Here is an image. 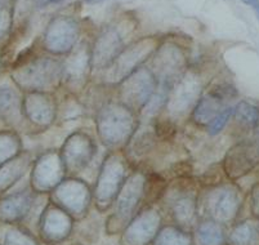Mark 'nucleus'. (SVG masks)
I'll list each match as a JSON object with an SVG mask.
<instances>
[{
  "label": "nucleus",
  "instance_id": "32",
  "mask_svg": "<svg viewBox=\"0 0 259 245\" xmlns=\"http://www.w3.org/2000/svg\"><path fill=\"white\" fill-rule=\"evenodd\" d=\"M12 9L9 3H0V40L9 32L12 27Z\"/></svg>",
  "mask_w": 259,
  "mask_h": 245
},
{
  "label": "nucleus",
  "instance_id": "31",
  "mask_svg": "<svg viewBox=\"0 0 259 245\" xmlns=\"http://www.w3.org/2000/svg\"><path fill=\"white\" fill-rule=\"evenodd\" d=\"M3 245H37V242L20 228H11L4 235Z\"/></svg>",
  "mask_w": 259,
  "mask_h": 245
},
{
  "label": "nucleus",
  "instance_id": "28",
  "mask_svg": "<svg viewBox=\"0 0 259 245\" xmlns=\"http://www.w3.org/2000/svg\"><path fill=\"white\" fill-rule=\"evenodd\" d=\"M22 151V142L17 133L12 131L0 132V167L17 157Z\"/></svg>",
  "mask_w": 259,
  "mask_h": 245
},
{
  "label": "nucleus",
  "instance_id": "15",
  "mask_svg": "<svg viewBox=\"0 0 259 245\" xmlns=\"http://www.w3.org/2000/svg\"><path fill=\"white\" fill-rule=\"evenodd\" d=\"M232 93H236V91L228 83L217 84L206 93H202L191 114L192 121L199 127L208 126L218 112L230 106L227 102L232 100Z\"/></svg>",
  "mask_w": 259,
  "mask_h": 245
},
{
  "label": "nucleus",
  "instance_id": "37",
  "mask_svg": "<svg viewBox=\"0 0 259 245\" xmlns=\"http://www.w3.org/2000/svg\"><path fill=\"white\" fill-rule=\"evenodd\" d=\"M0 3H9V0H0Z\"/></svg>",
  "mask_w": 259,
  "mask_h": 245
},
{
  "label": "nucleus",
  "instance_id": "24",
  "mask_svg": "<svg viewBox=\"0 0 259 245\" xmlns=\"http://www.w3.org/2000/svg\"><path fill=\"white\" fill-rule=\"evenodd\" d=\"M29 167V157L27 155H18L0 167V191H6L12 186L16 185L23 173Z\"/></svg>",
  "mask_w": 259,
  "mask_h": 245
},
{
  "label": "nucleus",
  "instance_id": "25",
  "mask_svg": "<svg viewBox=\"0 0 259 245\" xmlns=\"http://www.w3.org/2000/svg\"><path fill=\"white\" fill-rule=\"evenodd\" d=\"M232 116L241 131L251 133L259 123V105L246 100L240 101L234 106Z\"/></svg>",
  "mask_w": 259,
  "mask_h": 245
},
{
  "label": "nucleus",
  "instance_id": "3",
  "mask_svg": "<svg viewBox=\"0 0 259 245\" xmlns=\"http://www.w3.org/2000/svg\"><path fill=\"white\" fill-rule=\"evenodd\" d=\"M159 42L154 37H145L128 44L116 57L112 65L106 70V79L110 84H120L124 79L137 71L152 57Z\"/></svg>",
  "mask_w": 259,
  "mask_h": 245
},
{
  "label": "nucleus",
  "instance_id": "8",
  "mask_svg": "<svg viewBox=\"0 0 259 245\" xmlns=\"http://www.w3.org/2000/svg\"><path fill=\"white\" fill-rule=\"evenodd\" d=\"M157 80L150 67H140L119 84L120 102L128 106L132 111H142L157 88Z\"/></svg>",
  "mask_w": 259,
  "mask_h": 245
},
{
  "label": "nucleus",
  "instance_id": "12",
  "mask_svg": "<svg viewBox=\"0 0 259 245\" xmlns=\"http://www.w3.org/2000/svg\"><path fill=\"white\" fill-rule=\"evenodd\" d=\"M97 152L96 143L89 134L75 132L65 141L60 156L66 174L75 176L91 164Z\"/></svg>",
  "mask_w": 259,
  "mask_h": 245
},
{
  "label": "nucleus",
  "instance_id": "10",
  "mask_svg": "<svg viewBox=\"0 0 259 245\" xmlns=\"http://www.w3.org/2000/svg\"><path fill=\"white\" fill-rule=\"evenodd\" d=\"M225 176L230 181L242 180L259 168V147L250 137L230 147L222 164Z\"/></svg>",
  "mask_w": 259,
  "mask_h": 245
},
{
  "label": "nucleus",
  "instance_id": "36",
  "mask_svg": "<svg viewBox=\"0 0 259 245\" xmlns=\"http://www.w3.org/2000/svg\"><path fill=\"white\" fill-rule=\"evenodd\" d=\"M63 0H43L44 4H56V3H61Z\"/></svg>",
  "mask_w": 259,
  "mask_h": 245
},
{
  "label": "nucleus",
  "instance_id": "23",
  "mask_svg": "<svg viewBox=\"0 0 259 245\" xmlns=\"http://www.w3.org/2000/svg\"><path fill=\"white\" fill-rule=\"evenodd\" d=\"M228 245H259V220L250 217L237 223L228 235Z\"/></svg>",
  "mask_w": 259,
  "mask_h": 245
},
{
  "label": "nucleus",
  "instance_id": "11",
  "mask_svg": "<svg viewBox=\"0 0 259 245\" xmlns=\"http://www.w3.org/2000/svg\"><path fill=\"white\" fill-rule=\"evenodd\" d=\"M77 37L79 26L76 21L70 16H57L47 26L43 47L52 56H67L76 47Z\"/></svg>",
  "mask_w": 259,
  "mask_h": 245
},
{
  "label": "nucleus",
  "instance_id": "33",
  "mask_svg": "<svg viewBox=\"0 0 259 245\" xmlns=\"http://www.w3.org/2000/svg\"><path fill=\"white\" fill-rule=\"evenodd\" d=\"M249 208L251 217L259 220V182L253 185L249 191Z\"/></svg>",
  "mask_w": 259,
  "mask_h": 245
},
{
  "label": "nucleus",
  "instance_id": "17",
  "mask_svg": "<svg viewBox=\"0 0 259 245\" xmlns=\"http://www.w3.org/2000/svg\"><path fill=\"white\" fill-rule=\"evenodd\" d=\"M53 191L57 206L74 216H81L88 209L92 199L88 185L76 177L63 180Z\"/></svg>",
  "mask_w": 259,
  "mask_h": 245
},
{
  "label": "nucleus",
  "instance_id": "16",
  "mask_svg": "<svg viewBox=\"0 0 259 245\" xmlns=\"http://www.w3.org/2000/svg\"><path fill=\"white\" fill-rule=\"evenodd\" d=\"M65 174L60 155L52 151L46 152L37 157L32 167V190L37 192L53 191L65 180Z\"/></svg>",
  "mask_w": 259,
  "mask_h": 245
},
{
  "label": "nucleus",
  "instance_id": "2",
  "mask_svg": "<svg viewBox=\"0 0 259 245\" xmlns=\"http://www.w3.org/2000/svg\"><path fill=\"white\" fill-rule=\"evenodd\" d=\"M96 128L103 145L119 148L126 145L136 132V112L121 102H108L97 112Z\"/></svg>",
  "mask_w": 259,
  "mask_h": 245
},
{
  "label": "nucleus",
  "instance_id": "30",
  "mask_svg": "<svg viewBox=\"0 0 259 245\" xmlns=\"http://www.w3.org/2000/svg\"><path fill=\"white\" fill-rule=\"evenodd\" d=\"M232 114H234V106H227V107L223 108L222 111L218 112L215 117L206 126V131H208L209 136H211V137L218 136L226 128V126L232 117Z\"/></svg>",
  "mask_w": 259,
  "mask_h": 245
},
{
  "label": "nucleus",
  "instance_id": "6",
  "mask_svg": "<svg viewBox=\"0 0 259 245\" xmlns=\"http://www.w3.org/2000/svg\"><path fill=\"white\" fill-rule=\"evenodd\" d=\"M244 192L235 183H223L210 190L206 197V209L210 220L230 225L234 222L241 211Z\"/></svg>",
  "mask_w": 259,
  "mask_h": 245
},
{
  "label": "nucleus",
  "instance_id": "9",
  "mask_svg": "<svg viewBox=\"0 0 259 245\" xmlns=\"http://www.w3.org/2000/svg\"><path fill=\"white\" fill-rule=\"evenodd\" d=\"M202 94V81L196 72L186 71L169 91L165 108L171 117L186 116Z\"/></svg>",
  "mask_w": 259,
  "mask_h": 245
},
{
  "label": "nucleus",
  "instance_id": "22",
  "mask_svg": "<svg viewBox=\"0 0 259 245\" xmlns=\"http://www.w3.org/2000/svg\"><path fill=\"white\" fill-rule=\"evenodd\" d=\"M170 212L182 228L192 227L196 221V199L192 192L178 191L170 199Z\"/></svg>",
  "mask_w": 259,
  "mask_h": 245
},
{
  "label": "nucleus",
  "instance_id": "35",
  "mask_svg": "<svg viewBox=\"0 0 259 245\" xmlns=\"http://www.w3.org/2000/svg\"><path fill=\"white\" fill-rule=\"evenodd\" d=\"M103 0H84V3L89 4V6H94V4H98V3H102Z\"/></svg>",
  "mask_w": 259,
  "mask_h": 245
},
{
  "label": "nucleus",
  "instance_id": "19",
  "mask_svg": "<svg viewBox=\"0 0 259 245\" xmlns=\"http://www.w3.org/2000/svg\"><path fill=\"white\" fill-rule=\"evenodd\" d=\"M92 69V48L81 44L75 47L62 62V83L72 89L83 87L89 70Z\"/></svg>",
  "mask_w": 259,
  "mask_h": 245
},
{
  "label": "nucleus",
  "instance_id": "13",
  "mask_svg": "<svg viewBox=\"0 0 259 245\" xmlns=\"http://www.w3.org/2000/svg\"><path fill=\"white\" fill-rule=\"evenodd\" d=\"M21 111L34 127H51L58 115V106L51 92H29L22 97Z\"/></svg>",
  "mask_w": 259,
  "mask_h": 245
},
{
  "label": "nucleus",
  "instance_id": "34",
  "mask_svg": "<svg viewBox=\"0 0 259 245\" xmlns=\"http://www.w3.org/2000/svg\"><path fill=\"white\" fill-rule=\"evenodd\" d=\"M241 2L253 9V12L255 13L256 18L259 20V0H241Z\"/></svg>",
  "mask_w": 259,
  "mask_h": 245
},
{
  "label": "nucleus",
  "instance_id": "21",
  "mask_svg": "<svg viewBox=\"0 0 259 245\" xmlns=\"http://www.w3.org/2000/svg\"><path fill=\"white\" fill-rule=\"evenodd\" d=\"M34 197L29 191H20L0 199V221L13 223L23 220L31 212Z\"/></svg>",
  "mask_w": 259,
  "mask_h": 245
},
{
  "label": "nucleus",
  "instance_id": "20",
  "mask_svg": "<svg viewBox=\"0 0 259 245\" xmlns=\"http://www.w3.org/2000/svg\"><path fill=\"white\" fill-rule=\"evenodd\" d=\"M40 230L49 241H62L72 230L71 216L58 206L47 207L40 220Z\"/></svg>",
  "mask_w": 259,
  "mask_h": 245
},
{
  "label": "nucleus",
  "instance_id": "4",
  "mask_svg": "<svg viewBox=\"0 0 259 245\" xmlns=\"http://www.w3.org/2000/svg\"><path fill=\"white\" fill-rule=\"evenodd\" d=\"M187 61L188 56L182 46L176 42H162L152 54L150 70L154 72L157 83L171 88L186 72Z\"/></svg>",
  "mask_w": 259,
  "mask_h": 245
},
{
  "label": "nucleus",
  "instance_id": "18",
  "mask_svg": "<svg viewBox=\"0 0 259 245\" xmlns=\"http://www.w3.org/2000/svg\"><path fill=\"white\" fill-rule=\"evenodd\" d=\"M161 225L159 212L150 208L132 218L122 235L124 245H148L156 237Z\"/></svg>",
  "mask_w": 259,
  "mask_h": 245
},
{
  "label": "nucleus",
  "instance_id": "29",
  "mask_svg": "<svg viewBox=\"0 0 259 245\" xmlns=\"http://www.w3.org/2000/svg\"><path fill=\"white\" fill-rule=\"evenodd\" d=\"M154 242L155 245H191V237L183 228L165 227L157 232Z\"/></svg>",
  "mask_w": 259,
  "mask_h": 245
},
{
  "label": "nucleus",
  "instance_id": "1",
  "mask_svg": "<svg viewBox=\"0 0 259 245\" xmlns=\"http://www.w3.org/2000/svg\"><path fill=\"white\" fill-rule=\"evenodd\" d=\"M11 76L26 93L52 92L62 83V62L51 56H39L16 66Z\"/></svg>",
  "mask_w": 259,
  "mask_h": 245
},
{
  "label": "nucleus",
  "instance_id": "26",
  "mask_svg": "<svg viewBox=\"0 0 259 245\" xmlns=\"http://www.w3.org/2000/svg\"><path fill=\"white\" fill-rule=\"evenodd\" d=\"M197 245H223L225 244V231L222 225L213 220L200 223L195 232Z\"/></svg>",
  "mask_w": 259,
  "mask_h": 245
},
{
  "label": "nucleus",
  "instance_id": "27",
  "mask_svg": "<svg viewBox=\"0 0 259 245\" xmlns=\"http://www.w3.org/2000/svg\"><path fill=\"white\" fill-rule=\"evenodd\" d=\"M21 103H22V98L12 87H0V117L6 120H13L22 115Z\"/></svg>",
  "mask_w": 259,
  "mask_h": 245
},
{
  "label": "nucleus",
  "instance_id": "5",
  "mask_svg": "<svg viewBox=\"0 0 259 245\" xmlns=\"http://www.w3.org/2000/svg\"><path fill=\"white\" fill-rule=\"evenodd\" d=\"M125 161L117 152H111L106 156L98 173L94 199L100 208H107L115 201L117 194L126 181Z\"/></svg>",
  "mask_w": 259,
  "mask_h": 245
},
{
  "label": "nucleus",
  "instance_id": "7",
  "mask_svg": "<svg viewBox=\"0 0 259 245\" xmlns=\"http://www.w3.org/2000/svg\"><path fill=\"white\" fill-rule=\"evenodd\" d=\"M126 34L128 31L120 22H114L101 30L92 47V69L107 70L128 46Z\"/></svg>",
  "mask_w": 259,
  "mask_h": 245
},
{
  "label": "nucleus",
  "instance_id": "14",
  "mask_svg": "<svg viewBox=\"0 0 259 245\" xmlns=\"http://www.w3.org/2000/svg\"><path fill=\"white\" fill-rule=\"evenodd\" d=\"M147 178L141 172L131 174L115 199L114 218L120 223L131 222L134 213L145 196Z\"/></svg>",
  "mask_w": 259,
  "mask_h": 245
}]
</instances>
